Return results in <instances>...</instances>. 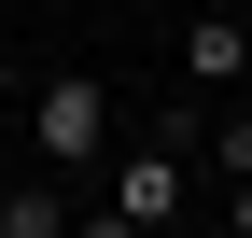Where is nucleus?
<instances>
[{"label": "nucleus", "instance_id": "f03ea898", "mask_svg": "<svg viewBox=\"0 0 252 238\" xmlns=\"http://www.w3.org/2000/svg\"><path fill=\"white\" fill-rule=\"evenodd\" d=\"M182 182H196V154H182V140L154 126L140 154H112V196H98V210H126L140 238H168V224H182Z\"/></svg>", "mask_w": 252, "mask_h": 238}, {"label": "nucleus", "instance_id": "7ed1b4c3", "mask_svg": "<svg viewBox=\"0 0 252 238\" xmlns=\"http://www.w3.org/2000/svg\"><path fill=\"white\" fill-rule=\"evenodd\" d=\"M238 84H252V28L238 14H196L182 28V98H238Z\"/></svg>", "mask_w": 252, "mask_h": 238}, {"label": "nucleus", "instance_id": "39448f33", "mask_svg": "<svg viewBox=\"0 0 252 238\" xmlns=\"http://www.w3.org/2000/svg\"><path fill=\"white\" fill-rule=\"evenodd\" d=\"M70 238H140V224H126V210H70Z\"/></svg>", "mask_w": 252, "mask_h": 238}, {"label": "nucleus", "instance_id": "423d86ee", "mask_svg": "<svg viewBox=\"0 0 252 238\" xmlns=\"http://www.w3.org/2000/svg\"><path fill=\"white\" fill-rule=\"evenodd\" d=\"M224 224H238V238H252V168H238V182H224Z\"/></svg>", "mask_w": 252, "mask_h": 238}, {"label": "nucleus", "instance_id": "0eeeda50", "mask_svg": "<svg viewBox=\"0 0 252 238\" xmlns=\"http://www.w3.org/2000/svg\"><path fill=\"white\" fill-rule=\"evenodd\" d=\"M238 98H252V84H238Z\"/></svg>", "mask_w": 252, "mask_h": 238}, {"label": "nucleus", "instance_id": "f257e3e1", "mask_svg": "<svg viewBox=\"0 0 252 238\" xmlns=\"http://www.w3.org/2000/svg\"><path fill=\"white\" fill-rule=\"evenodd\" d=\"M98 154H112V84H98V70H56L42 98H28V168H56V182H84Z\"/></svg>", "mask_w": 252, "mask_h": 238}, {"label": "nucleus", "instance_id": "20e7f679", "mask_svg": "<svg viewBox=\"0 0 252 238\" xmlns=\"http://www.w3.org/2000/svg\"><path fill=\"white\" fill-rule=\"evenodd\" d=\"M0 238H70V182H56V168L0 182Z\"/></svg>", "mask_w": 252, "mask_h": 238}]
</instances>
